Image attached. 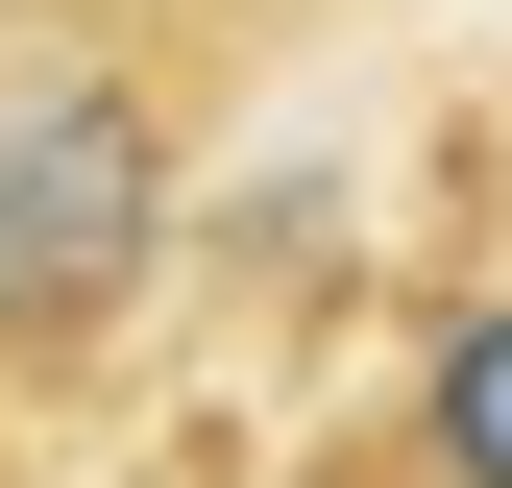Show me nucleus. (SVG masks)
<instances>
[{
  "instance_id": "2",
  "label": "nucleus",
  "mask_w": 512,
  "mask_h": 488,
  "mask_svg": "<svg viewBox=\"0 0 512 488\" xmlns=\"http://www.w3.org/2000/svg\"><path fill=\"white\" fill-rule=\"evenodd\" d=\"M391 488H512V269L415 318V391H391Z\"/></svg>"
},
{
  "instance_id": "1",
  "label": "nucleus",
  "mask_w": 512,
  "mask_h": 488,
  "mask_svg": "<svg viewBox=\"0 0 512 488\" xmlns=\"http://www.w3.org/2000/svg\"><path fill=\"white\" fill-rule=\"evenodd\" d=\"M171 196H196V0L0 25V415L122 342V293L171 269Z\"/></svg>"
},
{
  "instance_id": "4",
  "label": "nucleus",
  "mask_w": 512,
  "mask_h": 488,
  "mask_svg": "<svg viewBox=\"0 0 512 488\" xmlns=\"http://www.w3.org/2000/svg\"><path fill=\"white\" fill-rule=\"evenodd\" d=\"M0 488H25V440H0Z\"/></svg>"
},
{
  "instance_id": "3",
  "label": "nucleus",
  "mask_w": 512,
  "mask_h": 488,
  "mask_svg": "<svg viewBox=\"0 0 512 488\" xmlns=\"http://www.w3.org/2000/svg\"><path fill=\"white\" fill-rule=\"evenodd\" d=\"M0 25H74V0H0Z\"/></svg>"
}]
</instances>
